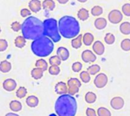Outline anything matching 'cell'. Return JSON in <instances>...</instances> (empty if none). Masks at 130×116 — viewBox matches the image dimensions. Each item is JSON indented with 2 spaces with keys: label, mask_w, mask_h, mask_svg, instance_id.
<instances>
[{
  "label": "cell",
  "mask_w": 130,
  "mask_h": 116,
  "mask_svg": "<svg viewBox=\"0 0 130 116\" xmlns=\"http://www.w3.org/2000/svg\"><path fill=\"white\" fill-rule=\"evenodd\" d=\"M21 33L26 40H34L43 36V22L36 17L30 16L27 17L22 23Z\"/></svg>",
  "instance_id": "1"
},
{
  "label": "cell",
  "mask_w": 130,
  "mask_h": 116,
  "mask_svg": "<svg viewBox=\"0 0 130 116\" xmlns=\"http://www.w3.org/2000/svg\"><path fill=\"white\" fill-rule=\"evenodd\" d=\"M77 102L73 96L63 94L56 100L55 112L59 116H75L77 112Z\"/></svg>",
  "instance_id": "2"
},
{
  "label": "cell",
  "mask_w": 130,
  "mask_h": 116,
  "mask_svg": "<svg viewBox=\"0 0 130 116\" xmlns=\"http://www.w3.org/2000/svg\"><path fill=\"white\" fill-rule=\"evenodd\" d=\"M60 34L66 39H73L79 35L81 27L77 19L72 16H63L59 20Z\"/></svg>",
  "instance_id": "3"
},
{
  "label": "cell",
  "mask_w": 130,
  "mask_h": 116,
  "mask_svg": "<svg viewBox=\"0 0 130 116\" xmlns=\"http://www.w3.org/2000/svg\"><path fill=\"white\" fill-rule=\"evenodd\" d=\"M54 42L46 36H42L33 40L30 48L32 52L37 57L49 56L54 49Z\"/></svg>",
  "instance_id": "4"
},
{
  "label": "cell",
  "mask_w": 130,
  "mask_h": 116,
  "mask_svg": "<svg viewBox=\"0 0 130 116\" xmlns=\"http://www.w3.org/2000/svg\"><path fill=\"white\" fill-rule=\"evenodd\" d=\"M44 36L50 37L54 43L61 40V34L59 32V24L54 18H46L43 21Z\"/></svg>",
  "instance_id": "5"
},
{
  "label": "cell",
  "mask_w": 130,
  "mask_h": 116,
  "mask_svg": "<svg viewBox=\"0 0 130 116\" xmlns=\"http://www.w3.org/2000/svg\"><path fill=\"white\" fill-rule=\"evenodd\" d=\"M67 85L69 87V94L74 96L75 94L78 93L79 91V89L82 86L81 81L78 78H70L67 81Z\"/></svg>",
  "instance_id": "6"
},
{
  "label": "cell",
  "mask_w": 130,
  "mask_h": 116,
  "mask_svg": "<svg viewBox=\"0 0 130 116\" xmlns=\"http://www.w3.org/2000/svg\"><path fill=\"white\" fill-rule=\"evenodd\" d=\"M123 18V14L117 9L112 10L108 14V20L111 24H117L120 23Z\"/></svg>",
  "instance_id": "7"
},
{
  "label": "cell",
  "mask_w": 130,
  "mask_h": 116,
  "mask_svg": "<svg viewBox=\"0 0 130 116\" xmlns=\"http://www.w3.org/2000/svg\"><path fill=\"white\" fill-rule=\"evenodd\" d=\"M107 83H108V78L104 73H101L98 74L94 81V84L96 86V87L100 89L104 88L107 84Z\"/></svg>",
  "instance_id": "8"
},
{
  "label": "cell",
  "mask_w": 130,
  "mask_h": 116,
  "mask_svg": "<svg viewBox=\"0 0 130 116\" xmlns=\"http://www.w3.org/2000/svg\"><path fill=\"white\" fill-rule=\"evenodd\" d=\"M82 59L84 62L88 63V62H94L97 60V56L96 55L89 49L85 50L82 53Z\"/></svg>",
  "instance_id": "9"
},
{
  "label": "cell",
  "mask_w": 130,
  "mask_h": 116,
  "mask_svg": "<svg viewBox=\"0 0 130 116\" xmlns=\"http://www.w3.org/2000/svg\"><path fill=\"white\" fill-rule=\"evenodd\" d=\"M124 104H125L124 100L120 96L113 97L110 100V106L115 110H120V109H123L124 106Z\"/></svg>",
  "instance_id": "10"
},
{
  "label": "cell",
  "mask_w": 130,
  "mask_h": 116,
  "mask_svg": "<svg viewBox=\"0 0 130 116\" xmlns=\"http://www.w3.org/2000/svg\"><path fill=\"white\" fill-rule=\"evenodd\" d=\"M2 87L5 90H6L8 92H11V91L14 90L15 88L17 87V83L14 79L8 78V79H6L5 81H4V82L2 84Z\"/></svg>",
  "instance_id": "11"
},
{
  "label": "cell",
  "mask_w": 130,
  "mask_h": 116,
  "mask_svg": "<svg viewBox=\"0 0 130 116\" xmlns=\"http://www.w3.org/2000/svg\"><path fill=\"white\" fill-rule=\"evenodd\" d=\"M55 91L59 95H63V94L68 93L69 87H68L67 84H66L65 82H62V81L58 82L55 86Z\"/></svg>",
  "instance_id": "12"
},
{
  "label": "cell",
  "mask_w": 130,
  "mask_h": 116,
  "mask_svg": "<svg viewBox=\"0 0 130 116\" xmlns=\"http://www.w3.org/2000/svg\"><path fill=\"white\" fill-rule=\"evenodd\" d=\"M28 7L30 10L34 13L39 12L43 8L42 3L40 0H30L28 3Z\"/></svg>",
  "instance_id": "13"
},
{
  "label": "cell",
  "mask_w": 130,
  "mask_h": 116,
  "mask_svg": "<svg viewBox=\"0 0 130 116\" xmlns=\"http://www.w3.org/2000/svg\"><path fill=\"white\" fill-rule=\"evenodd\" d=\"M92 49H93L94 52L98 55H102L105 52L104 45L103 44L101 41H99V40L94 42V43L93 44Z\"/></svg>",
  "instance_id": "14"
},
{
  "label": "cell",
  "mask_w": 130,
  "mask_h": 116,
  "mask_svg": "<svg viewBox=\"0 0 130 116\" xmlns=\"http://www.w3.org/2000/svg\"><path fill=\"white\" fill-rule=\"evenodd\" d=\"M57 55L61 59L62 61H66L69 57V51L67 48L60 46L56 50Z\"/></svg>",
  "instance_id": "15"
},
{
  "label": "cell",
  "mask_w": 130,
  "mask_h": 116,
  "mask_svg": "<svg viewBox=\"0 0 130 116\" xmlns=\"http://www.w3.org/2000/svg\"><path fill=\"white\" fill-rule=\"evenodd\" d=\"M82 43H83V36L82 34H79L78 36H77L76 37H75L72 40V42H71L72 47L75 49H78L81 48Z\"/></svg>",
  "instance_id": "16"
},
{
  "label": "cell",
  "mask_w": 130,
  "mask_h": 116,
  "mask_svg": "<svg viewBox=\"0 0 130 116\" xmlns=\"http://www.w3.org/2000/svg\"><path fill=\"white\" fill-rule=\"evenodd\" d=\"M107 25V21L104 17H98L94 21V26L98 30H104Z\"/></svg>",
  "instance_id": "17"
},
{
  "label": "cell",
  "mask_w": 130,
  "mask_h": 116,
  "mask_svg": "<svg viewBox=\"0 0 130 116\" xmlns=\"http://www.w3.org/2000/svg\"><path fill=\"white\" fill-rule=\"evenodd\" d=\"M27 105L30 108H35L39 104V99L35 96H29L26 99Z\"/></svg>",
  "instance_id": "18"
},
{
  "label": "cell",
  "mask_w": 130,
  "mask_h": 116,
  "mask_svg": "<svg viewBox=\"0 0 130 116\" xmlns=\"http://www.w3.org/2000/svg\"><path fill=\"white\" fill-rule=\"evenodd\" d=\"M42 6L45 11H51L55 8L56 4L53 0H44L42 3Z\"/></svg>",
  "instance_id": "19"
},
{
  "label": "cell",
  "mask_w": 130,
  "mask_h": 116,
  "mask_svg": "<svg viewBox=\"0 0 130 116\" xmlns=\"http://www.w3.org/2000/svg\"><path fill=\"white\" fill-rule=\"evenodd\" d=\"M94 40V35L91 33H85L84 35H83V43L85 45V46H91Z\"/></svg>",
  "instance_id": "20"
},
{
  "label": "cell",
  "mask_w": 130,
  "mask_h": 116,
  "mask_svg": "<svg viewBox=\"0 0 130 116\" xmlns=\"http://www.w3.org/2000/svg\"><path fill=\"white\" fill-rule=\"evenodd\" d=\"M43 76V71L39 68H34L31 71V77L35 80H40Z\"/></svg>",
  "instance_id": "21"
},
{
  "label": "cell",
  "mask_w": 130,
  "mask_h": 116,
  "mask_svg": "<svg viewBox=\"0 0 130 116\" xmlns=\"http://www.w3.org/2000/svg\"><path fill=\"white\" fill-rule=\"evenodd\" d=\"M78 17L81 21H87L89 18V11H88V10H87L85 8H82L79 9V11H78Z\"/></svg>",
  "instance_id": "22"
},
{
  "label": "cell",
  "mask_w": 130,
  "mask_h": 116,
  "mask_svg": "<svg viewBox=\"0 0 130 116\" xmlns=\"http://www.w3.org/2000/svg\"><path fill=\"white\" fill-rule=\"evenodd\" d=\"M9 108L12 112H20L22 109V105L18 100H12L9 103Z\"/></svg>",
  "instance_id": "23"
},
{
  "label": "cell",
  "mask_w": 130,
  "mask_h": 116,
  "mask_svg": "<svg viewBox=\"0 0 130 116\" xmlns=\"http://www.w3.org/2000/svg\"><path fill=\"white\" fill-rule=\"evenodd\" d=\"M25 44H26V39L23 35L18 36L14 39V45L17 48L22 49L23 47H24Z\"/></svg>",
  "instance_id": "24"
},
{
  "label": "cell",
  "mask_w": 130,
  "mask_h": 116,
  "mask_svg": "<svg viewBox=\"0 0 130 116\" xmlns=\"http://www.w3.org/2000/svg\"><path fill=\"white\" fill-rule=\"evenodd\" d=\"M11 70V64L6 60L2 61L0 63V71L2 73H8Z\"/></svg>",
  "instance_id": "25"
},
{
  "label": "cell",
  "mask_w": 130,
  "mask_h": 116,
  "mask_svg": "<svg viewBox=\"0 0 130 116\" xmlns=\"http://www.w3.org/2000/svg\"><path fill=\"white\" fill-rule=\"evenodd\" d=\"M120 32L124 35H129L130 34V23L129 22H123L120 26Z\"/></svg>",
  "instance_id": "26"
},
{
  "label": "cell",
  "mask_w": 130,
  "mask_h": 116,
  "mask_svg": "<svg viewBox=\"0 0 130 116\" xmlns=\"http://www.w3.org/2000/svg\"><path fill=\"white\" fill-rule=\"evenodd\" d=\"M35 66L37 68H39L40 69H42L43 71L48 70V63L46 62V60H44L43 59H38L36 63H35Z\"/></svg>",
  "instance_id": "27"
},
{
  "label": "cell",
  "mask_w": 130,
  "mask_h": 116,
  "mask_svg": "<svg viewBox=\"0 0 130 116\" xmlns=\"http://www.w3.org/2000/svg\"><path fill=\"white\" fill-rule=\"evenodd\" d=\"M85 100L86 103H88L89 104H92V103H94L96 102V100H97V96L93 92H88L85 94Z\"/></svg>",
  "instance_id": "28"
},
{
  "label": "cell",
  "mask_w": 130,
  "mask_h": 116,
  "mask_svg": "<svg viewBox=\"0 0 130 116\" xmlns=\"http://www.w3.org/2000/svg\"><path fill=\"white\" fill-rule=\"evenodd\" d=\"M80 79L83 83L88 84L91 81V74H89V72L88 71H82L80 73Z\"/></svg>",
  "instance_id": "29"
},
{
  "label": "cell",
  "mask_w": 130,
  "mask_h": 116,
  "mask_svg": "<svg viewBox=\"0 0 130 116\" xmlns=\"http://www.w3.org/2000/svg\"><path fill=\"white\" fill-rule=\"evenodd\" d=\"M91 14L93 16H95V17H98V16H100L103 14L104 12V9L102 7L99 6V5H95L92 8H91Z\"/></svg>",
  "instance_id": "30"
},
{
  "label": "cell",
  "mask_w": 130,
  "mask_h": 116,
  "mask_svg": "<svg viewBox=\"0 0 130 116\" xmlns=\"http://www.w3.org/2000/svg\"><path fill=\"white\" fill-rule=\"evenodd\" d=\"M116 40V37L115 36L111 33H107L105 36H104V41L107 45H112L115 43Z\"/></svg>",
  "instance_id": "31"
},
{
  "label": "cell",
  "mask_w": 130,
  "mask_h": 116,
  "mask_svg": "<svg viewBox=\"0 0 130 116\" xmlns=\"http://www.w3.org/2000/svg\"><path fill=\"white\" fill-rule=\"evenodd\" d=\"M101 71V67L98 65H92L88 68V71L91 75H95Z\"/></svg>",
  "instance_id": "32"
},
{
  "label": "cell",
  "mask_w": 130,
  "mask_h": 116,
  "mask_svg": "<svg viewBox=\"0 0 130 116\" xmlns=\"http://www.w3.org/2000/svg\"><path fill=\"white\" fill-rule=\"evenodd\" d=\"M61 62H62V60L57 55L50 57V60H49V63H50V65H58V66H59L61 65Z\"/></svg>",
  "instance_id": "33"
},
{
  "label": "cell",
  "mask_w": 130,
  "mask_h": 116,
  "mask_svg": "<svg viewBox=\"0 0 130 116\" xmlns=\"http://www.w3.org/2000/svg\"><path fill=\"white\" fill-rule=\"evenodd\" d=\"M27 93V90L24 87H20L18 90L16 91V96L19 99H22L26 96Z\"/></svg>",
  "instance_id": "34"
},
{
  "label": "cell",
  "mask_w": 130,
  "mask_h": 116,
  "mask_svg": "<svg viewBox=\"0 0 130 116\" xmlns=\"http://www.w3.org/2000/svg\"><path fill=\"white\" fill-rule=\"evenodd\" d=\"M120 47L125 52L130 51V39H124L123 40H122L120 43Z\"/></svg>",
  "instance_id": "35"
},
{
  "label": "cell",
  "mask_w": 130,
  "mask_h": 116,
  "mask_svg": "<svg viewBox=\"0 0 130 116\" xmlns=\"http://www.w3.org/2000/svg\"><path fill=\"white\" fill-rule=\"evenodd\" d=\"M48 71H49V73L53 76H56L60 73V68L58 65H51L49 68Z\"/></svg>",
  "instance_id": "36"
},
{
  "label": "cell",
  "mask_w": 130,
  "mask_h": 116,
  "mask_svg": "<svg viewBox=\"0 0 130 116\" xmlns=\"http://www.w3.org/2000/svg\"><path fill=\"white\" fill-rule=\"evenodd\" d=\"M98 116H111V112L107 108L101 107L98 109Z\"/></svg>",
  "instance_id": "37"
},
{
  "label": "cell",
  "mask_w": 130,
  "mask_h": 116,
  "mask_svg": "<svg viewBox=\"0 0 130 116\" xmlns=\"http://www.w3.org/2000/svg\"><path fill=\"white\" fill-rule=\"evenodd\" d=\"M82 64L80 62H75V63H73L72 66V71L75 73H78L80 71H82Z\"/></svg>",
  "instance_id": "38"
},
{
  "label": "cell",
  "mask_w": 130,
  "mask_h": 116,
  "mask_svg": "<svg viewBox=\"0 0 130 116\" xmlns=\"http://www.w3.org/2000/svg\"><path fill=\"white\" fill-rule=\"evenodd\" d=\"M122 12L127 17H130V4L126 3L122 7Z\"/></svg>",
  "instance_id": "39"
},
{
  "label": "cell",
  "mask_w": 130,
  "mask_h": 116,
  "mask_svg": "<svg viewBox=\"0 0 130 116\" xmlns=\"http://www.w3.org/2000/svg\"><path fill=\"white\" fill-rule=\"evenodd\" d=\"M11 28L14 32H18L20 30H21V24L18 21H14L11 24Z\"/></svg>",
  "instance_id": "40"
},
{
  "label": "cell",
  "mask_w": 130,
  "mask_h": 116,
  "mask_svg": "<svg viewBox=\"0 0 130 116\" xmlns=\"http://www.w3.org/2000/svg\"><path fill=\"white\" fill-rule=\"evenodd\" d=\"M8 47V42L4 39H1L0 40V52H4L5 50L7 49Z\"/></svg>",
  "instance_id": "41"
},
{
  "label": "cell",
  "mask_w": 130,
  "mask_h": 116,
  "mask_svg": "<svg viewBox=\"0 0 130 116\" xmlns=\"http://www.w3.org/2000/svg\"><path fill=\"white\" fill-rule=\"evenodd\" d=\"M21 15L23 17H28L31 14V11L28 8H22L21 10Z\"/></svg>",
  "instance_id": "42"
},
{
  "label": "cell",
  "mask_w": 130,
  "mask_h": 116,
  "mask_svg": "<svg viewBox=\"0 0 130 116\" xmlns=\"http://www.w3.org/2000/svg\"><path fill=\"white\" fill-rule=\"evenodd\" d=\"M86 115L87 116H98L97 112L94 109L91 108H88L86 110Z\"/></svg>",
  "instance_id": "43"
},
{
  "label": "cell",
  "mask_w": 130,
  "mask_h": 116,
  "mask_svg": "<svg viewBox=\"0 0 130 116\" xmlns=\"http://www.w3.org/2000/svg\"><path fill=\"white\" fill-rule=\"evenodd\" d=\"M69 0H57V2L59 3V4H62V5H65L66 4Z\"/></svg>",
  "instance_id": "44"
},
{
  "label": "cell",
  "mask_w": 130,
  "mask_h": 116,
  "mask_svg": "<svg viewBox=\"0 0 130 116\" xmlns=\"http://www.w3.org/2000/svg\"><path fill=\"white\" fill-rule=\"evenodd\" d=\"M5 116H19L18 114H16V113H12V112H10V113H8V114H6Z\"/></svg>",
  "instance_id": "45"
},
{
  "label": "cell",
  "mask_w": 130,
  "mask_h": 116,
  "mask_svg": "<svg viewBox=\"0 0 130 116\" xmlns=\"http://www.w3.org/2000/svg\"><path fill=\"white\" fill-rule=\"evenodd\" d=\"M78 2H81V3H85V2H86L88 0H77Z\"/></svg>",
  "instance_id": "46"
},
{
  "label": "cell",
  "mask_w": 130,
  "mask_h": 116,
  "mask_svg": "<svg viewBox=\"0 0 130 116\" xmlns=\"http://www.w3.org/2000/svg\"><path fill=\"white\" fill-rule=\"evenodd\" d=\"M49 116H59V115H57L56 114H50Z\"/></svg>",
  "instance_id": "47"
},
{
  "label": "cell",
  "mask_w": 130,
  "mask_h": 116,
  "mask_svg": "<svg viewBox=\"0 0 130 116\" xmlns=\"http://www.w3.org/2000/svg\"><path fill=\"white\" fill-rule=\"evenodd\" d=\"M129 1H130V0H129Z\"/></svg>",
  "instance_id": "48"
}]
</instances>
